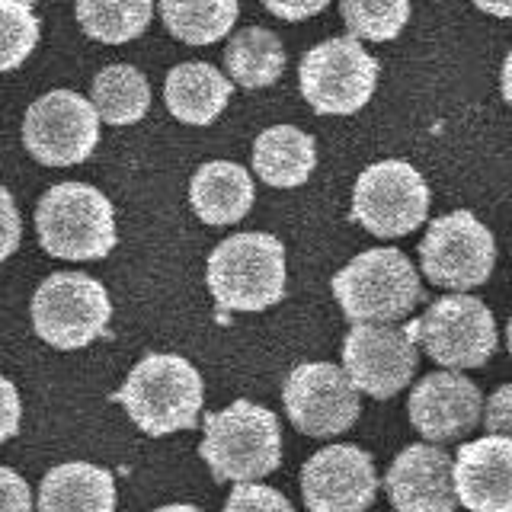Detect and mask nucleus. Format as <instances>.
<instances>
[{
	"instance_id": "f257e3e1",
	"label": "nucleus",
	"mask_w": 512,
	"mask_h": 512,
	"mask_svg": "<svg viewBox=\"0 0 512 512\" xmlns=\"http://www.w3.org/2000/svg\"><path fill=\"white\" fill-rule=\"evenodd\" d=\"M116 400L144 436L157 439L180 429H196L205 388L189 359L176 352H151L128 372Z\"/></svg>"
},
{
	"instance_id": "473e14b6",
	"label": "nucleus",
	"mask_w": 512,
	"mask_h": 512,
	"mask_svg": "<svg viewBox=\"0 0 512 512\" xmlns=\"http://www.w3.org/2000/svg\"><path fill=\"white\" fill-rule=\"evenodd\" d=\"M269 13H276L279 20L298 23V20H311V16L324 13L330 0H263Z\"/></svg>"
},
{
	"instance_id": "7ed1b4c3",
	"label": "nucleus",
	"mask_w": 512,
	"mask_h": 512,
	"mask_svg": "<svg viewBox=\"0 0 512 512\" xmlns=\"http://www.w3.org/2000/svg\"><path fill=\"white\" fill-rule=\"evenodd\" d=\"M330 285L352 324H397L423 301L420 276L394 247L359 253L336 272Z\"/></svg>"
},
{
	"instance_id": "39448f33",
	"label": "nucleus",
	"mask_w": 512,
	"mask_h": 512,
	"mask_svg": "<svg viewBox=\"0 0 512 512\" xmlns=\"http://www.w3.org/2000/svg\"><path fill=\"white\" fill-rule=\"evenodd\" d=\"M208 288L221 311H266L285 295V247L279 237L234 234L208 256Z\"/></svg>"
},
{
	"instance_id": "f03ea898",
	"label": "nucleus",
	"mask_w": 512,
	"mask_h": 512,
	"mask_svg": "<svg viewBox=\"0 0 512 512\" xmlns=\"http://www.w3.org/2000/svg\"><path fill=\"white\" fill-rule=\"evenodd\" d=\"M199 455L212 468L215 480L256 484L282 461L279 416L253 400H234L231 407L205 416Z\"/></svg>"
},
{
	"instance_id": "aec40b11",
	"label": "nucleus",
	"mask_w": 512,
	"mask_h": 512,
	"mask_svg": "<svg viewBox=\"0 0 512 512\" xmlns=\"http://www.w3.org/2000/svg\"><path fill=\"white\" fill-rule=\"evenodd\" d=\"M231 80L215 64L183 61L167 74L164 103L173 119L186 125H212L231 100Z\"/></svg>"
},
{
	"instance_id": "6e6552de",
	"label": "nucleus",
	"mask_w": 512,
	"mask_h": 512,
	"mask_svg": "<svg viewBox=\"0 0 512 512\" xmlns=\"http://www.w3.org/2000/svg\"><path fill=\"white\" fill-rule=\"evenodd\" d=\"M100 112L77 90H48L23 116V148L45 167H77L96 151Z\"/></svg>"
},
{
	"instance_id": "c756f323",
	"label": "nucleus",
	"mask_w": 512,
	"mask_h": 512,
	"mask_svg": "<svg viewBox=\"0 0 512 512\" xmlns=\"http://www.w3.org/2000/svg\"><path fill=\"white\" fill-rule=\"evenodd\" d=\"M484 426L490 436H509L512 439V381L500 384L484 407Z\"/></svg>"
},
{
	"instance_id": "bb28decb",
	"label": "nucleus",
	"mask_w": 512,
	"mask_h": 512,
	"mask_svg": "<svg viewBox=\"0 0 512 512\" xmlns=\"http://www.w3.org/2000/svg\"><path fill=\"white\" fill-rule=\"evenodd\" d=\"M39 20L20 0H0V74L16 71L39 45Z\"/></svg>"
},
{
	"instance_id": "f3484780",
	"label": "nucleus",
	"mask_w": 512,
	"mask_h": 512,
	"mask_svg": "<svg viewBox=\"0 0 512 512\" xmlns=\"http://www.w3.org/2000/svg\"><path fill=\"white\" fill-rule=\"evenodd\" d=\"M455 490L471 512H512V439L464 442L455 455Z\"/></svg>"
},
{
	"instance_id": "2f4dec72",
	"label": "nucleus",
	"mask_w": 512,
	"mask_h": 512,
	"mask_svg": "<svg viewBox=\"0 0 512 512\" xmlns=\"http://www.w3.org/2000/svg\"><path fill=\"white\" fill-rule=\"evenodd\" d=\"M0 512H32L29 484L13 468H0Z\"/></svg>"
},
{
	"instance_id": "5701e85b",
	"label": "nucleus",
	"mask_w": 512,
	"mask_h": 512,
	"mask_svg": "<svg viewBox=\"0 0 512 512\" xmlns=\"http://www.w3.org/2000/svg\"><path fill=\"white\" fill-rule=\"evenodd\" d=\"M90 103L109 125H135L151 109V87L132 64H109L93 77Z\"/></svg>"
},
{
	"instance_id": "6ab92c4d",
	"label": "nucleus",
	"mask_w": 512,
	"mask_h": 512,
	"mask_svg": "<svg viewBox=\"0 0 512 512\" xmlns=\"http://www.w3.org/2000/svg\"><path fill=\"white\" fill-rule=\"evenodd\" d=\"M39 512H116V480L90 461H64L42 477Z\"/></svg>"
},
{
	"instance_id": "72a5a7b5",
	"label": "nucleus",
	"mask_w": 512,
	"mask_h": 512,
	"mask_svg": "<svg viewBox=\"0 0 512 512\" xmlns=\"http://www.w3.org/2000/svg\"><path fill=\"white\" fill-rule=\"evenodd\" d=\"M474 7L490 13V16H503V20H512V0H474Z\"/></svg>"
},
{
	"instance_id": "f704fd0d",
	"label": "nucleus",
	"mask_w": 512,
	"mask_h": 512,
	"mask_svg": "<svg viewBox=\"0 0 512 512\" xmlns=\"http://www.w3.org/2000/svg\"><path fill=\"white\" fill-rule=\"evenodd\" d=\"M503 100L512 106V52L503 61Z\"/></svg>"
},
{
	"instance_id": "2eb2a0df",
	"label": "nucleus",
	"mask_w": 512,
	"mask_h": 512,
	"mask_svg": "<svg viewBox=\"0 0 512 512\" xmlns=\"http://www.w3.org/2000/svg\"><path fill=\"white\" fill-rule=\"evenodd\" d=\"M410 423L429 442H458L484 420V397L458 372H432L410 394Z\"/></svg>"
},
{
	"instance_id": "393cba45",
	"label": "nucleus",
	"mask_w": 512,
	"mask_h": 512,
	"mask_svg": "<svg viewBox=\"0 0 512 512\" xmlns=\"http://www.w3.org/2000/svg\"><path fill=\"white\" fill-rule=\"evenodd\" d=\"M74 16L87 39L125 45L151 26L154 0H74Z\"/></svg>"
},
{
	"instance_id": "f8f14e48",
	"label": "nucleus",
	"mask_w": 512,
	"mask_h": 512,
	"mask_svg": "<svg viewBox=\"0 0 512 512\" xmlns=\"http://www.w3.org/2000/svg\"><path fill=\"white\" fill-rule=\"evenodd\" d=\"M285 413L311 439H330L359 420V388L346 368L330 362H301L285 378Z\"/></svg>"
},
{
	"instance_id": "a878e982",
	"label": "nucleus",
	"mask_w": 512,
	"mask_h": 512,
	"mask_svg": "<svg viewBox=\"0 0 512 512\" xmlns=\"http://www.w3.org/2000/svg\"><path fill=\"white\" fill-rule=\"evenodd\" d=\"M346 29L365 42H391L410 20V0H340Z\"/></svg>"
},
{
	"instance_id": "4468645a",
	"label": "nucleus",
	"mask_w": 512,
	"mask_h": 512,
	"mask_svg": "<svg viewBox=\"0 0 512 512\" xmlns=\"http://www.w3.org/2000/svg\"><path fill=\"white\" fill-rule=\"evenodd\" d=\"M304 506L311 512H365L378 496L375 461L359 445H327L304 461Z\"/></svg>"
},
{
	"instance_id": "423d86ee",
	"label": "nucleus",
	"mask_w": 512,
	"mask_h": 512,
	"mask_svg": "<svg viewBox=\"0 0 512 512\" xmlns=\"http://www.w3.org/2000/svg\"><path fill=\"white\" fill-rule=\"evenodd\" d=\"M112 301L87 272H52L32 295V327L55 349H84L109 327Z\"/></svg>"
},
{
	"instance_id": "412c9836",
	"label": "nucleus",
	"mask_w": 512,
	"mask_h": 512,
	"mask_svg": "<svg viewBox=\"0 0 512 512\" xmlns=\"http://www.w3.org/2000/svg\"><path fill=\"white\" fill-rule=\"evenodd\" d=\"M317 148L308 132L295 125H272L253 144V170L266 186L295 189L311 180Z\"/></svg>"
},
{
	"instance_id": "dca6fc26",
	"label": "nucleus",
	"mask_w": 512,
	"mask_h": 512,
	"mask_svg": "<svg viewBox=\"0 0 512 512\" xmlns=\"http://www.w3.org/2000/svg\"><path fill=\"white\" fill-rule=\"evenodd\" d=\"M384 487L397 512H455V458L439 445H407L391 461Z\"/></svg>"
},
{
	"instance_id": "7c9ffc66",
	"label": "nucleus",
	"mask_w": 512,
	"mask_h": 512,
	"mask_svg": "<svg viewBox=\"0 0 512 512\" xmlns=\"http://www.w3.org/2000/svg\"><path fill=\"white\" fill-rule=\"evenodd\" d=\"M23 420V404H20V391L10 378L0 375V445L10 442L16 432H20Z\"/></svg>"
},
{
	"instance_id": "1a4fd4ad",
	"label": "nucleus",
	"mask_w": 512,
	"mask_h": 512,
	"mask_svg": "<svg viewBox=\"0 0 512 512\" xmlns=\"http://www.w3.org/2000/svg\"><path fill=\"white\" fill-rule=\"evenodd\" d=\"M429 215V186L407 160H381L362 170L352 192V221L375 237H404Z\"/></svg>"
},
{
	"instance_id": "4be33fe9",
	"label": "nucleus",
	"mask_w": 512,
	"mask_h": 512,
	"mask_svg": "<svg viewBox=\"0 0 512 512\" xmlns=\"http://www.w3.org/2000/svg\"><path fill=\"white\" fill-rule=\"evenodd\" d=\"M224 68L244 90L272 87L285 71V45L276 32L263 26H247L231 36L224 48Z\"/></svg>"
},
{
	"instance_id": "20e7f679",
	"label": "nucleus",
	"mask_w": 512,
	"mask_h": 512,
	"mask_svg": "<svg viewBox=\"0 0 512 512\" xmlns=\"http://www.w3.org/2000/svg\"><path fill=\"white\" fill-rule=\"evenodd\" d=\"M36 234L58 260H103L116 247V212L96 186L58 183L36 205Z\"/></svg>"
},
{
	"instance_id": "0eeeda50",
	"label": "nucleus",
	"mask_w": 512,
	"mask_h": 512,
	"mask_svg": "<svg viewBox=\"0 0 512 512\" xmlns=\"http://www.w3.org/2000/svg\"><path fill=\"white\" fill-rule=\"evenodd\" d=\"M301 96L320 116H352L378 87V61L356 36H340L314 45L298 68Z\"/></svg>"
},
{
	"instance_id": "4c0bfd02",
	"label": "nucleus",
	"mask_w": 512,
	"mask_h": 512,
	"mask_svg": "<svg viewBox=\"0 0 512 512\" xmlns=\"http://www.w3.org/2000/svg\"><path fill=\"white\" fill-rule=\"evenodd\" d=\"M20 4H26V7H32V4H36V0H20Z\"/></svg>"
},
{
	"instance_id": "c9c22d12",
	"label": "nucleus",
	"mask_w": 512,
	"mask_h": 512,
	"mask_svg": "<svg viewBox=\"0 0 512 512\" xmlns=\"http://www.w3.org/2000/svg\"><path fill=\"white\" fill-rule=\"evenodd\" d=\"M154 512H202L199 506H186V503H173V506H160Z\"/></svg>"
},
{
	"instance_id": "b1692460",
	"label": "nucleus",
	"mask_w": 512,
	"mask_h": 512,
	"mask_svg": "<svg viewBox=\"0 0 512 512\" xmlns=\"http://www.w3.org/2000/svg\"><path fill=\"white\" fill-rule=\"evenodd\" d=\"M164 26L186 45H212L237 23V0H157Z\"/></svg>"
},
{
	"instance_id": "a211bd4d",
	"label": "nucleus",
	"mask_w": 512,
	"mask_h": 512,
	"mask_svg": "<svg viewBox=\"0 0 512 512\" xmlns=\"http://www.w3.org/2000/svg\"><path fill=\"white\" fill-rule=\"evenodd\" d=\"M253 180L234 160H208L189 183V202L205 224H237L253 208Z\"/></svg>"
},
{
	"instance_id": "c85d7f7f",
	"label": "nucleus",
	"mask_w": 512,
	"mask_h": 512,
	"mask_svg": "<svg viewBox=\"0 0 512 512\" xmlns=\"http://www.w3.org/2000/svg\"><path fill=\"white\" fill-rule=\"evenodd\" d=\"M23 240V221H20V208L7 186H0V263L10 260Z\"/></svg>"
},
{
	"instance_id": "9b49d317",
	"label": "nucleus",
	"mask_w": 512,
	"mask_h": 512,
	"mask_svg": "<svg viewBox=\"0 0 512 512\" xmlns=\"http://www.w3.org/2000/svg\"><path fill=\"white\" fill-rule=\"evenodd\" d=\"M423 272L432 285L468 292L490 279L496 263V244L484 221L471 212H452L429 224L420 244Z\"/></svg>"
},
{
	"instance_id": "9d476101",
	"label": "nucleus",
	"mask_w": 512,
	"mask_h": 512,
	"mask_svg": "<svg viewBox=\"0 0 512 512\" xmlns=\"http://www.w3.org/2000/svg\"><path fill=\"white\" fill-rule=\"evenodd\" d=\"M416 343H420V320L410 324H356L343 343V368L359 391L375 400L400 394L416 372Z\"/></svg>"
},
{
	"instance_id": "e433bc0d",
	"label": "nucleus",
	"mask_w": 512,
	"mask_h": 512,
	"mask_svg": "<svg viewBox=\"0 0 512 512\" xmlns=\"http://www.w3.org/2000/svg\"><path fill=\"white\" fill-rule=\"evenodd\" d=\"M506 343H509V356H512V320H509V327H506Z\"/></svg>"
},
{
	"instance_id": "cd10ccee",
	"label": "nucleus",
	"mask_w": 512,
	"mask_h": 512,
	"mask_svg": "<svg viewBox=\"0 0 512 512\" xmlns=\"http://www.w3.org/2000/svg\"><path fill=\"white\" fill-rule=\"evenodd\" d=\"M224 512H295L279 490L263 484H237L224 503Z\"/></svg>"
},
{
	"instance_id": "ddd939ff",
	"label": "nucleus",
	"mask_w": 512,
	"mask_h": 512,
	"mask_svg": "<svg viewBox=\"0 0 512 512\" xmlns=\"http://www.w3.org/2000/svg\"><path fill=\"white\" fill-rule=\"evenodd\" d=\"M420 340L432 362L480 368L496 352V320L474 295H445L420 317Z\"/></svg>"
}]
</instances>
